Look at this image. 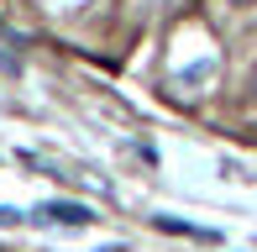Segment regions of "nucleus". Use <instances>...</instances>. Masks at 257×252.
I'll use <instances>...</instances> for the list:
<instances>
[{
  "instance_id": "obj_1",
  "label": "nucleus",
  "mask_w": 257,
  "mask_h": 252,
  "mask_svg": "<svg viewBox=\"0 0 257 252\" xmlns=\"http://www.w3.org/2000/svg\"><path fill=\"white\" fill-rule=\"evenodd\" d=\"M42 221H53V226H89V210L84 205H68V200H53V205H42Z\"/></svg>"
},
{
  "instance_id": "obj_2",
  "label": "nucleus",
  "mask_w": 257,
  "mask_h": 252,
  "mask_svg": "<svg viewBox=\"0 0 257 252\" xmlns=\"http://www.w3.org/2000/svg\"><path fill=\"white\" fill-rule=\"evenodd\" d=\"M226 6H236V11H241V6H257V0H226Z\"/></svg>"
}]
</instances>
